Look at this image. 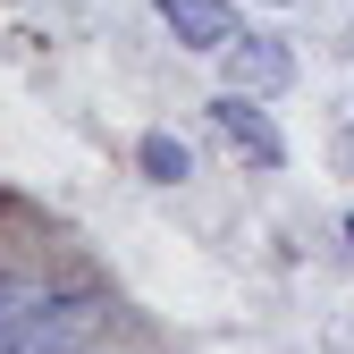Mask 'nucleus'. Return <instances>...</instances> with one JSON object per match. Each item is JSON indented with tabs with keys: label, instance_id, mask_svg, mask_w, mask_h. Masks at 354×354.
<instances>
[{
	"label": "nucleus",
	"instance_id": "f257e3e1",
	"mask_svg": "<svg viewBox=\"0 0 354 354\" xmlns=\"http://www.w3.org/2000/svg\"><path fill=\"white\" fill-rule=\"evenodd\" d=\"M84 321V295H26V313L0 329V354H68Z\"/></svg>",
	"mask_w": 354,
	"mask_h": 354
},
{
	"label": "nucleus",
	"instance_id": "f03ea898",
	"mask_svg": "<svg viewBox=\"0 0 354 354\" xmlns=\"http://www.w3.org/2000/svg\"><path fill=\"white\" fill-rule=\"evenodd\" d=\"M211 127H219V136H228L253 169H279V160H287V144H279L270 110H261V93H236V84H228V93L211 102Z\"/></svg>",
	"mask_w": 354,
	"mask_h": 354
},
{
	"label": "nucleus",
	"instance_id": "7ed1b4c3",
	"mask_svg": "<svg viewBox=\"0 0 354 354\" xmlns=\"http://www.w3.org/2000/svg\"><path fill=\"white\" fill-rule=\"evenodd\" d=\"M152 9L169 17V34L186 42V51H228L236 42V9L228 0H152Z\"/></svg>",
	"mask_w": 354,
	"mask_h": 354
},
{
	"label": "nucleus",
	"instance_id": "20e7f679",
	"mask_svg": "<svg viewBox=\"0 0 354 354\" xmlns=\"http://www.w3.org/2000/svg\"><path fill=\"white\" fill-rule=\"evenodd\" d=\"M219 59H228V84H236V93H279V84L295 76V59L279 51L270 34H236Z\"/></svg>",
	"mask_w": 354,
	"mask_h": 354
},
{
	"label": "nucleus",
	"instance_id": "39448f33",
	"mask_svg": "<svg viewBox=\"0 0 354 354\" xmlns=\"http://www.w3.org/2000/svg\"><path fill=\"white\" fill-rule=\"evenodd\" d=\"M136 160H144L152 186H177V177H194V160H186V144H177V136H144V144H136Z\"/></svg>",
	"mask_w": 354,
	"mask_h": 354
},
{
	"label": "nucleus",
	"instance_id": "423d86ee",
	"mask_svg": "<svg viewBox=\"0 0 354 354\" xmlns=\"http://www.w3.org/2000/svg\"><path fill=\"white\" fill-rule=\"evenodd\" d=\"M26 295H34V287H26V279H0V329H9V321H17V313H26Z\"/></svg>",
	"mask_w": 354,
	"mask_h": 354
},
{
	"label": "nucleus",
	"instance_id": "0eeeda50",
	"mask_svg": "<svg viewBox=\"0 0 354 354\" xmlns=\"http://www.w3.org/2000/svg\"><path fill=\"white\" fill-rule=\"evenodd\" d=\"M337 160H346V169H354V127H346V136H337Z\"/></svg>",
	"mask_w": 354,
	"mask_h": 354
}]
</instances>
